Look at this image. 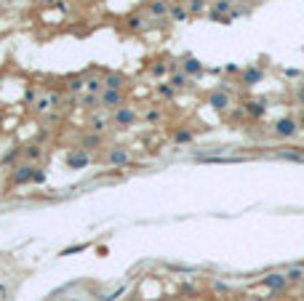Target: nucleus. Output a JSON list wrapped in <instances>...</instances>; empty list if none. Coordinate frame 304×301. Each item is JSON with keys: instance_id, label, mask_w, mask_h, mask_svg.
<instances>
[{"instance_id": "f257e3e1", "label": "nucleus", "mask_w": 304, "mask_h": 301, "mask_svg": "<svg viewBox=\"0 0 304 301\" xmlns=\"http://www.w3.org/2000/svg\"><path fill=\"white\" fill-rule=\"evenodd\" d=\"M16 187H24V184H43L46 181V171H43L38 163H24V166L14 168V176H11Z\"/></svg>"}, {"instance_id": "f03ea898", "label": "nucleus", "mask_w": 304, "mask_h": 301, "mask_svg": "<svg viewBox=\"0 0 304 301\" xmlns=\"http://www.w3.org/2000/svg\"><path fill=\"white\" fill-rule=\"evenodd\" d=\"M272 136H275V139H280V141L296 139V136H299V120H296V117H291V115L278 117V120L272 123Z\"/></svg>"}, {"instance_id": "7ed1b4c3", "label": "nucleus", "mask_w": 304, "mask_h": 301, "mask_svg": "<svg viewBox=\"0 0 304 301\" xmlns=\"http://www.w3.org/2000/svg\"><path fill=\"white\" fill-rule=\"evenodd\" d=\"M64 163H67V168H70V171H83V168L91 166V152L83 150V147H75V150L67 152Z\"/></svg>"}, {"instance_id": "20e7f679", "label": "nucleus", "mask_w": 304, "mask_h": 301, "mask_svg": "<svg viewBox=\"0 0 304 301\" xmlns=\"http://www.w3.org/2000/svg\"><path fill=\"white\" fill-rule=\"evenodd\" d=\"M259 282H262V285L267 288L269 293H283L285 288L291 285L288 277H285V272H267V275H264Z\"/></svg>"}, {"instance_id": "39448f33", "label": "nucleus", "mask_w": 304, "mask_h": 301, "mask_svg": "<svg viewBox=\"0 0 304 301\" xmlns=\"http://www.w3.org/2000/svg\"><path fill=\"white\" fill-rule=\"evenodd\" d=\"M136 110L133 107H117L115 112H112V126H117V128H131L133 123H136Z\"/></svg>"}, {"instance_id": "423d86ee", "label": "nucleus", "mask_w": 304, "mask_h": 301, "mask_svg": "<svg viewBox=\"0 0 304 301\" xmlns=\"http://www.w3.org/2000/svg\"><path fill=\"white\" fill-rule=\"evenodd\" d=\"M99 107L107 112H115L117 107H123V91H112V88H104L99 94Z\"/></svg>"}, {"instance_id": "0eeeda50", "label": "nucleus", "mask_w": 304, "mask_h": 301, "mask_svg": "<svg viewBox=\"0 0 304 301\" xmlns=\"http://www.w3.org/2000/svg\"><path fill=\"white\" fill-rule=\"evenodd\" d=\"M128 163H131V152H128L126 147H110V150H107V166L126 168Z\"/></svg>"}, {"instance_id": "6e6552de", "label": "nucleus", "mask_w": 304, "mask_h": 301, "mask_svg": "<svg viewBox=\"0 0 304 301\" xmlns=\"http://www.w3.org/2000/svg\"><path fill=\"white\" fill-rule=\"evenodd\" d=\"M206 101H208V107H211V110H216V112L229 110V104H232V99H229L227 91H211Z\"/></svg>"}, {"instance_id": "1a4fd4ad", "label": "nucleus", "mask_w": 304, "mask_h": 301, "mask_svg": "<svg viewBox=\"0 0 304 301\" xmlns=\"http://www.w3.org/2000/svg\"><path fill=\"white\" fill-rule=\"evenodd\" d=\"M182 72H187L190 77H200L203 72H206V67H203V61L195 59V56H184L182 59Z\"/></svg>"}, {"instance_id": "9d476101", "label": "nucleus", "mask_w": 304, "mask_h": 301, "mask_svg": "<svg viewBox=\"0 0 304 301\" xmlns=\"http://www.w3.org/2000/svg\"><path fill=\"white\" fill-rule=\"evenodd\" d=\"M240 77H243V83H246V86H259V83L264 80V70H262V67H253V64H248V67L243 70V75H240Z\"/></svg>"}, {"instance_id": "9b49d317", "label": "nucleus", "mask_w": 304, "mask_h": 301, "mask_svg": "<svg viewBox=\"0 0 304 301\" xmlns=\"http://www.w3.org/2000/svg\"><path fill=\"white\" fill-rule=\"evenodd\" d=\"M147 11H150L152 19H166L168 11H171V3H168V0H150Z\"/></svg>"}, {"instance_id": "f8f14e48", "label": "nucleus", "mask_w": 304, "mask_h": 301, "mask_svg": "<svg viewBox=\"0 0 304 301\" xmlns=\"http://www.w3.org/2000/svg\"><path fill=\"white\" fill-rule=\"evenodd\" d=\"M101 80H104V88H112V91H123V86H126L123 72H107Z\"/></svg>"}, {"instance_id": "ddd939ff", "label": "nucleus", "mask_w": 304, "mask_h": 301, "mask_svg": "<svg viewBox=\"0 0 304 301\" xmlns=\"http://www.w3.org/2000/svg\"><path fill=\"white\" fill-rule=\"evenodd\" d=\"M190 80H192V77H190L187 72H182V70H173L171 77H168V83H171V86L176 88V91H184V88L190 86Z\"/></svg>"}, {"instance_id": "4468645a", "label": "nucleus", "mask_w": 304, "mask_h": 301, "mask_svg": "<svg viewBox=\"0 0 304 301\" xmlns=\"http://www.w3.org/2000/svg\"><path fill=\"white\" fill-rule=\"evenodd\" d=\"M101 144H104V139H101V133H96V131H94V133H86V136L80 139V147H83V150H88V152H91V150H99Z\"/></svg>"}, {"instance_id": "2eb2a0df", "label": "nucleus", "mask_w": 304, "mask_h": 301, "mask_svg": "<svg viewBox=\"0 0 304 301\" xmlns=\"http://www.w3.org/2000/svg\"><path fill=\"white\" fill-rule=\"evenodd\" d=\"M243 112H246L248 117H256V120H259V117H264L267 107H264V101H246V104H243Z\"/></svg>"}, {"instance_id": "dca6fc26", "label": "nucleus", "mask_w": 304, "mask_h": 301, "mask_svg": "<svg viewBox=\"0 0 304 301\" xmlns=\"http://www.w3.org/2000/svg\"><path fill=\"white\" fill-rule=\"evenodd\" d=\"M168 16H171L173 21H187L190 19V11H187V5H184V3H171Z\"/></svg>"}, {"instance_id": "f3484780", "label": "nucleus", "mask_w": 304, "mask_h": 301, "mask_svg": "<svg viewBox=\"0 0 304 301\" xmlns=\"http://www.w3.org/2000/svg\"><path fill=\"white\" fill-rule=\"evenodd\" d=\"M126 30H128V32H139V30H144V16L131 14V16L126 19Z\"/></svg>"}, {"instance_id": "a211bd4d", "label": "nucleus", "mask_w": 304, "mask_h": 301, "mask_svg": "<svg viewBox=\"0 0 304 301\" xmlns=\"http://www.w3.org/2000/svg\"><path fill=\"white\" fill-rule=\"evenodd\" d=\"M285 277H288V282H304V266L294 264L285 269Z\"/></svg>"}, {"instance_id": "6ab92c4d", "label": "nucleus", "mask_w": 304, "mask_h": 301, "mask_svg": "<svg viewBox=\"0 0 304 301\" xmlns=\"http://www.w3.org/2000/svg\"><path fill=\"white\" fill-rule=\"evenodd\" d=\"M40 157H43V150H40L38 144H30V147L24 150V160H27V163H40Z\"/></svg>"}, {"instance_id": "aec40b11", "label": "nucleus", "mask_w": 304, "mask_h": 301, "mask_svg": "<svg viewBox=\"0 0 304 301\" xmlns=\"http://www.w3.org/2000/svg\"><path fill=\"white\" fill-rule=\"evenodd\" d=\"M155 91H157V96H160V99H166V101H171V99H173V96H176V94H179V91H176V88H173V86H171V83H160V86H157Z\"/></svg>"}, {"instance_id": "412c9836", "label": "nucleus", "mask_w": 304, "mask_h": 301, "mask_svg": "<svg viewBox=\"0 0 304 301\" xmlns=\"http://www.w3.org/2000/svg\"><path fill=\"white\" fill-rule=\"evenodd\" d=\"M192 139H195V133L190 128H179L176 133H173V141H176V144H192Z\"/></svg>"}, {"instance_id": "4be33fe9", "label": "nucleus", "mask_w": 304, "mask_h": 301, "mask_svg": "<svg viewBox=\"0 0 304 301\" xmlns=\"http://www.w3.org/2000/svg\"><path fill=\"white\" fill-rule=\"evenodd\" d=\"M184 5H187V11H190V16H198L206 11V0H182Z\"/></svg>"}, {"instance_id": "5701e85b", "label": "nucleus", "mask_w": 304, "mask_h": 301, "mask_svg": "<svg viewBox=\"0 0 304 301\" xmlns=\"http://www.w3.org/2000/svg\"><path fill=\"white\" fill-rule=\"evenodd\" d=\"M86 91L88 94H101L104 91V80L101 77H86Z\"/></svg>"}, {"instance_id": "b1692460", "label": "nucleus", "mask_w": 304, "mask_h": 301, "mask_svg": "<svg viewBox=\"0 0 304 301\" xmlns=\"http://www.w3.org/2000/svg\"><path fill=\"white\" fill-rule=\"evenodd\" d=\"M112 123V117H99V115H94L91 117V128L96 131V133H101V131H107V126Z\"/></svg>"}, {"instance_id": "393cba45", "label": "nucleus", "mask_w": 304, "mask_h": 301, "mask_svg": "<svg viewBox=\"0 0 304 301\" xmlns=\"http://www.w3.org/2000/svg\"><path fill=\"white\" fill-rule=\"evenodd\" d=\"M83 88H86V77H72V80L67 83V91H70V94H80Z\"/></svg>"}, {"instance_id": "a878e982", "label": "nucleus", "mask_w": 304, "mask_h": 301, "mask_svg": "<svg viewBox=\"0 0 304 301\" xmlns=\"http://www.w3.org/2000/svg\"><path fill=\"white\" fill-rule=\"evenodd\" d=\"M168 72H173V67H168V64H163V61H157L155 67H152V77H166Z\"/></svg>"}, {"instance_id": "bb28decb", "label": "nucleus", "mask_w": 304, "mask_h": 301, "mask_svg": "<svg viewBox=\"0 0 304 301\" xmlns=\"http://www.w3.org/2000/svg\"><path fill=\"white\" fill-rule=\"evenodd\" d=\"M77 104H83V107H94V104H99V94H86V96H77Z\"/></svg>"}, {"instance_id": "cd10ccee", "label": "nucleus", "mask_w": 304, "mask_h": 301, "mask_svg": "<svg viewBox=\"0 0 304 301\" xmlns=\"http://www.w3.org/2000/svg\"><path fill=\"white\" fill-rule=\"evenodd\" d=\"M278 157H283V160H294V163H304V155H302V152H285V150H280Z\"/></svg>"}, {"instance_id": "c85d7f7f", "label": "nucleus", "mask_w": 304, "mask_h": 301, "mask_svg": "<svg viewBox=\"0 0 304 301\" xmlns=\"http://www.w3.org/2000/svg\"><path fill=\"white\" fill-rule=\"evenodd\" d=\"M144 120H147V123L160 120V110H147V112H144Z\"/></svg>"}, {"instance_id": "c756f323", "label": "nucleus", "mask_w": 304, "mask_h": 301, "mask_svg": "<svg viewBox=\"0 0 304 301\" xmlns=\"http://www.w3.org/2000/svg\"><path fill=\"white\" fill-rule=\"evenodd\" d=\"M213 288H216V291H219V293H227V291H229V288H227V285H224V282H213Z\"/></svg>"}, {"instance_id": "7c9ffc66", "label": "nucleus", "mask_w": 304, "mask_h": 301, "mask_svg": "<svg viewBox=\"0 0 304 301\" xmlns=\"http://www.w3.org/2000/svg\"><path fill=\"white\" fill-rule=\"evenodd\" d=\"M296 96H299V101H302V104H304V83H302V86H299V88H296Z\"/></svg>"}, {"instance_id": "2f4dec72", "label": "nucleus", "mask_w": 304, "mask_h": 301, "mask_svg": "<svg viewBox=\"0 0 304 301\" xmlns=\"http://www.w3.org/2000/svg\"><path fill=\"white\" fill-rule=\"evenodd\" d=\"M296 120H299V131H304V112H302L299 117H296Z\"/></svg>"}, {"instance_id": "473e14b6", "label": "nucleus", "mask_w": 304, "mask_h": 301, "mask_svg": "<svg viewBox=\"0 0 304 301\" xmlns=\"http://www.w3.org/2000/svg\"><path fill=\"white\" fill-rule=\"evenodd\" d=\"M246 301H267V299H262V296H248Z\"/></svg>"}, {"instance_id": "72a5a7b5", "label": "nucleus", "mask_w": 304, "mask_h": 301, "mask_svg": "<svg viewBox=\"0 0 304 301\" xmlns=\"http://www.w3.org/2000/svg\"><path fill=\"white\" fill-rule=\"evenodd\" d=\"M240 3H243V0H240Z\"/></svg>"}]
</instances>
